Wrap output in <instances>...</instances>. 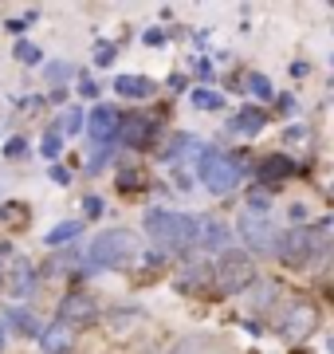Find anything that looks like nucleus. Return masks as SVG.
Wrapping results in <instances>:
<instances>
[{
	"label": "nucleus",
	"instance_id": "12",
	"mask_svg": "<svg viewBox=\"0 0 334 354\" xmlns=\"http://www.w3.org/2000/svg\"><path fill=\"white\" fill-rule=\"evenodd\" d=\"M36 268L28 264L24 256H16L12 268H8V291H12L16 299H28V295H36Z\"/></svg>",
	"mask_w": 334,
	"mask_h": 354
},
{
	"label": "nucleus",
	"instance_id": "8",
	"mask_svg": "<svg viewBox=\"0 0 334 354\" xmlns=\"http://www.w3.org/2000/svg\"><path fill=\"white\" fill-rule=\"evenodd\" d=\"M315 323H319L315 307H311L307 299H295V304H291L287 311H283L279 330H283V339H307L311 330H315Z\"/></svg>",
	"mask_w": 334,
	"mask_h": 354
},
{
	"label": "nucleus",
	"instance_id": "6",
	"mask_svg": "<svg viewBox=\"0 0 334 354\" xmlns=\"http://www.w3.org/2000/svg\"><path fill=\"white\" fill-rule=\"evenodd\" d=\"M315 248H326V241H322L319 232H311V228H291L287 236H279L275 256H279L283 264H307L311 256H315Z\"/></svg>",
	"mask_w": 334,
	"mask_h": 354
},
{
	"label": "nucleus",
	"instance_id": "2",
	"mask_svg": "<svg viewBox=\"0 0 334 354\" xmlns=\"http://www.w3.org/2000/svg\"><path fill=\"white\" fill-rule=\"evenodd\" d=\"M146 232L169 252H193L197 248V216L189 213L154 209V213H146Z\"/></svg>",
	"mask_w": 334,
	"mask_h": 354
},
{
	"label": "nucleus",
	"instance_id": "17",
	"mask_svg": "<svg viewBox=\"0 0 334 354\" xmlns=\"http://www.w3.org/2000/svg\"><path fill=\"white\" fill-rule=\"evenodd\" d=\"M79 236H83V221H63V225L48 228V236H43V244H48V248H59V244L79 241Z\"/></svg>",
	"mask_w": 334,
	"mask_h": 354
},
{
	"label": "nucleus",
	"instance_id": "27",
	"mask_svg": "<svg viewBox=\"0 0 334 354\" xmlns=\"http://www.w3.org/2000/svg\"><path fill=\"white\" fill-rule=\"evenodd\" d=\"M8 268H12V256L0 252V288H4V279H8Z\"/></svg>",
	"mask_w": 334,
	"mask_h": 354
},
{
	"label": "nucleus",
	"instance_id": "30",
	"mask_svg": "<svg viewBox=\"0 0 334 354\" xmlns=\"http://www.w3.org/2000/svg\"><path fill=\"white\" fill-rule=\"evenodd\" d=\"M52 181L55 185H67V169L63 165H52Z\"/></svg>",
	"mask_w": 334,
	"mask_h": 354
},
{
	"label": "nucleus",
	"instance_id": "15",
	"mask_svg": "<svg viewBox=\"0 0 334 354\" xmlns=\"http://www.w3.org/2000/svg\"><path fill=\"white\" fill-rule=\"evenodd\" d=\"M115 91L122 95V99H150V95L157 91V83L154 79H146V75H118Z\"/></svg>",
	"mask_w": 334,
	"mask_h": 354
},
{
	"label": "nucleus",
	"instance_id": "14",
	"mask_svg": "<svg viewBox=\"0 0 334 354\" xmlns=\"http://www.w3.org/2000/svg\"><path fill=\"white\" fill-rule=\"evenodd\" d=\"M150 134H154V118H141V114H134V118H122V127H118V138L126 142V146H146L150 142Z\"/></svg>",
	"mask_w": 334,
	"mask_h": 354
},
{
	"label": "nucleus",
	"instance_id": "21",
	"mask_svg": "<svg viewBox=\"0 0 334 354\" xmlns=\"http://www.w3.org/2000/svg\"><path fill=\"white\" fill-rule=\"evenodd\" d=\"M59 146H63V134H59V130H48V134H43V142H39V153H43V158H48V162H52V158H59Z\"/></svg>",
	"mask_w": 334,
	"mask_h": 354
},
{
	"label": "nucleus",
	"instance_id": "28",
	"mask_svg": "<svg viewBox=\"0 0 334 354\" xmlns=\"http://www.w3.org/2000/svg\"><path fill=\"white\" fill-rule=\"evenodd\" d=\"M83 209H87L90 216H99V213H103V201H99V197H87V201H83Z\"/></svg>",
	"mask_w": 334,
	"mask_h": 354
},
{
	"label": "nucleus",
	"instance_id": "31",
	"mask_svg": "<svg viewBox=\"0 0 334 354\" xmlns=\"http://www.w3.org/2000/svg\"><path fill=\"white\" fill-rule=\"evenodd\" d=\"M79 95H87V99H95V95H99V87H95V83H87V79H83V87H79Z\"/></svg>",
	"mask_w": 334,
	"mask_h": 354
},
{
	"label": "nucleus",
	"instance_id": "33",
	"mask_svg": "<svg viewBox=\"0 0 334 354\" xmlns=\"http://www.w3.org/2000/svg\"><path fill=\"white\" fill-rule=\"evenodd\" d=\"M4 346H8V335H4V327H0V351H4Z\"/></svg>",
	"mask_w": 334,
	"mask_h": 354
},
{
	"label": "nucleus",
	"instance_id": "18",
	"mask_svg": "<svg viewBox=\"0 0 334 354\" xmlns=\"http://www.w3.org/2000/svg\"><path fill=\"white\" fill-rule=\"evenodd\" d=\"M4 319H8V327H16V335H36L39 339V330H43L36 319H32V311H24V307H8Z\"/></svg>",
	"mask_w": 334,
	"mask_h": 354
},
{
	"label": "nucleus",
	"instance_id": "4",
	"mask_svg": "<svg viewBox=\"0 0 334 354\" xmlns=\"http://www.w3.org/2000/svg\"><path fill=\"white\" fill-rule=\"evenodd\" d=\"M201 181H205L208 189L217 193H232L240 181H244V165L228 158V153H217V150H205L201 153Z\"/></svg>",
	"mask_w": 334,
	"mask_h": 354
},
{
	"label": "nucleus",
	"instance_id": "16",
	"mask_svg": "<svg viewBox=\"0 0 334 354\" xmlns=\"http://www.w3.org/2000/svg\"><path fill=\"white\" fill-rule=\"evenodd\" d=\"M264 122H268V114L259 111V106H244V111L232 118V130H236V134H259Z\"/></svg>",
	"mask_w": 334,
	"mask_h": 354
},
{
	"label": "nucleus",
	"instance_id": "3",
	"mask_svg": "<svg viewBox=\"0 0 334 354\" xmlns=\"http://www.w3.org/2000/svg\"><path fill=\"white\" fill-rule=\"evenodd\" d=\"M256 279H259L256 260L248 252H224L217 260V268H213V288H217L220 295H240V291H248Z\"/></svg>",
	"mask_w": 334,
	"mask_h": 354
},
{
	"label": "nucleus",
	"instance_id": "23",
	"mask_svg": "<svg viewBox=\"0 0 334 354\" xmlns=\"http://www.w3.org/2000/svg\"><path fill=\"white\" fill-rule=\"evenodd\" d=\"M248 91H252L256 99H271V83H268V75H248Z\"/></svg>",
	"mask_w": 334,
	"mask_h": 354
},
{
	"label": "nucleus",
	"instance_id": "7",
	"mask_svg": "<svg viewBox=\"0 0 334 354\" xmlns=\"http://www.w3.org/2000/svg\"><path fill=\"white\" fill-rule=\"evenodd\" d=\"M95 319H99V304L90 299L87 291L63 295V304H59V323H67V327H87Z\"/></svg>",
	"mask_w": 334,
	"mask_h": 354
},
{
	"label": "nucleus",
	"instance_id": "11",
	"mask_svg": "<svg viewBox=\"0 0 334 354\" xmlns=\"http://www.w3.org/2000/svg\"><path fill=\"white\" fill-rule=\"evenodd\" d=\"M118 127H122V118H118V111L115 106H95L90 111V118H87V130H90V138L95 142H110V138H118Z\"/></svg>",
	"mask_w": 334,
	"mask_h": 354
},
{
	"label": "nucleus",
	"instance_id": "5",
	"mask_svg": "<svg viewBox=\"0 0 334 354\" xmlns=\"http://www.w3.org/2000/svg\"><path fill=\"white\" fill-rule=\"evenodd\" d=\"M236 232H240L244 248H252V252H275V244H279V232H275V225H271L268 213L244 209L240 221H236Z\"/></svg>",
	"mask_w": 334,
	"mask_h": 354
},
{
	"label": "nucleus",
	"instance_id": "26",
	"mask_svg": "<svg viewBox=\"0 0 334 354\" xmlns=\"http://www.w3.org/2000/svg\"><path fill=\"white\" fill-rule=\"evenodd\" d=\"M24 150H28V146H24V138H12L8 146H4V153H8V158H24Z\"/></svg>",
	"mask_w": 334,
	"mask_h": 354
},
{
	"label": "nucleus",
	"instance_id": "32",
	"mask_svg": "<svg viewBox=\"0 0 334 354\" xmlns=\"http://www.w3.org/2000/svg\"><path fill=\"white\" fill-rule=\"evenodd\" d=\"M67 75H71V67H63V64L52 67V79H67Z\"/></svg>",
	"mask_w": 334,
	"mask_h": 354
},
{
	"label": "nucleus",
	"instance_id": "10",
	"mask_svg": "<svg viewBox=\"0 0 334 354\" xmlns=\"http://www.w3.org/2000/svg\"><path fill=\"white\" fill-rule=\"evenodd\" d=\"M71 346H75V327H67L59 319L39 330V351L43 354H71Z\"/></svg>",
	"mask_w": 334,
	"mask_h": 354
},
{
	"label": "nucleus",
	"instance_id": "13",
	"mask_svg": "<svg viewBox=\"0 0 334 354\" xmlns=\"http://www.w3.org/2000/svg\"><path fill=\"white\" fill-rule=\"evenodd\" d=\"M291 174V158H283V153H271V158H264L256 169V181L264 185V189H275L283 177Z\"/></svg>",
	"mask_w": 334,
	"mask_h": 354
},
{
	"label": "nucleus",
	"instance_id": "1",
	"mask_svg": "<svg viewBox=\"0 0 334 354\" xmlns=\"http://www.w3.org/2000/svg\"><path fill=\"white\" fill-rule=\"evenodd\" d=\"M141 256V236L134 228H106L87 248L90 268H130Z\"/></svg>",
	"mask_w": 334,
	"mask_h": 354
},
{
	"label": "nucleus",
	"instance_id": "29",
	"mask_svg": "<svg viewBox=\"0 0 334 354\" xmlns=\"http://www.w3.org/2000/svg\"><path fill=\"white\" fill-rule=\"evenodd\" d=\"M291 221H295V228H303V221H307V209H303V205H291Z\"/></svg>",
	"mask_w": 334,
	"mask_h": 354
},
{
	"label": "nucleus",
	"instance_id": "9",
	"mask_svg": "<svg viewBox=\"0 0 334 354\" xmlns=\"http://www.w3.org/2000/svg\"><path fill=\"white\" fill-rule=\"evenodd\" d=\"M228 225H220L217 216H197V248L201 252H220V248H228Z\"/></svg>",
	"mask_w": 334,
	"mask_h": 354
},
{
	"label": "nucleus",
	"instance_id": "24",
	"mask_svg": "<svg viewBox=\"0 0 334 354\" xmlns=\"http://www.w3.org/2000/svg\"><path fill=\"white\" fill-rule=\"evenodd\" d=\"M16 59H20V64H39V48L28 44V39H20V44H16Z\"/></svg>",
	"mask_w": 334,
	"mask_h": 354
},
{
	"label": "nucleus",
	"instance_id": "19",
	"mask_svg": "<svg viewBox=\"0 0 334 354\" xmlns=\"http://www.w3.org/2000/svg\"><path fill=\"white\" fill-rule=\"evenodd\" d=\"M83 127H87V114L79 111V106H67L63 118H59V127H55V130H59V134H79Z\"/></svg>",
	"mask_w": 334,
	"mask_h": 354
},
{
	"label": "nucleus",
	"instance_id": "22",
	"mask_svg": "<svg viewBox=\"0 0 334 354\" xmlns=\"http://www.w3.org/2000/svg\"><path fill=\"white\" fill-rule=\"evenodd\" d=\"M185 150H193V138H189V134H177V138L166 146V153H161V158H166V162H177Z\"/></svg>",
	"mask_w": 334,
	"mask_h": 354
},
{
	"label": "nucleus",
	"instance_id": "20",
	"mask_svg": "<svg viewBox=\"0 0 334 354\" xmlns=\"http://www.w3.org/2000/svg\"><path fill=\"white\" fill-rule=\"evenodd\" d=\"M189 99H193V106H201V111H220V106H224V99H220L217 91H193V95H189Z\"/></svg>",
	"mask_w": 334,
	"mask_h": 354
},
{
	"label": "nucleus",
	"instance_id": "25",
	"mask_svg": "<svg viewBox=\"0 0 334 354\" xmlns=\"http://www.w3.org/2000/svg\"><path fill=\"white\" fill-rule=\"evenodd\" d=\"M95 64H99V67L115 64V44H99V48H95Z\"/></svg>",
	"mask_w": 334,
	"mask_h": 354
}]
</instances>
